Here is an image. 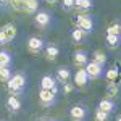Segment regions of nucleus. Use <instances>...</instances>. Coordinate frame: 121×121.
Returning <instances> with one entry per match:
<instances>
[{"mask_svg":"<svg viewBox=\"0 0 121 121\" xmlns=\"http://www.w3.org/2000/svg\"><path fill=\"white\" fill-rule=\"evenodd\" d=\"M52 121H55V120H52Z\"/></svg>","mask_w":121,"mask_h":121,"instance_id":"nucleus-34","label":"nucleus"},{"mask_svg":"<svg viewBox=\"0 0 121 121\" xmlns=\"http://www.w3.org/2000/svg\"><path fill=\"white\" fill-rule=\"evenodd\" d=\"M115 108V103H113V100L112 99H102L100 100V103H99V110H102V112H105V113H110Z\"/></svg>","mask_w":121,"mask_h":121,"instance_id":"nucleus-14","label":"nucleus"},{"mask_svg":"<svg viewBox=\"0 0 121 121\" xmlns=\"http://www.w3.org/2000/svg\"><path fill=\"white\" fill-rule=\"evenodd\" d=\"M3 32H5V37H7V40H13V39L16 37V28L13 26V24H7V26H3Z\"/></svg>","mask_w":121,"mask_h":121,"instance_id":"nucleus-15","label":"nucleus"},{"mask_svg":"<svg viewBox=\"0 0 121 121\" xmlns=\"http://www.w3.org/2000/svg\"><path fill=\"white\" fill-rule=\"evenodd\" d=\"M60 55V48L55 45V44H48V45L45 47V56L47 60H50V61H53V60H56V56Z\"/></svg>","mask_w":121,"mask_h":121,"instance_id":"nucleus-12","label":"nucleus"},{"mask_svg":"<svg viewBox=\"0 0 121 121\" xmlns=\"http://www.w3.org/2000/svg\"><path fill=\"white\" fill-rule=\"evenodd\" d=\"M23 5H24V10H26V13H34V11H37V0H23Z\"/></svg>","mask_w":121,"mask_h":121,"instance_id":"nucleus-16","label":"nucleus"},{"mask_svg":"<svg viewBox=\"0 0 121 121\" xmlns=\"http://www.w3.org/2000/svg\"><path fill=\"white\" fill-rule=\"evenodd\" d=\"M118 78V69H116V66H113L108 69V73H107V79L110 81V82H115V79Z\"/></svg>","mask_w":121,"mask_h":121,"instance_id":"nucleus-25","label":"nucleus"},{"mask_svg":"<svg viewBox=\"0 0 121 121\" xmlns=\"http://www.w3.org/2000/svg\"><path fill=\"white\" fill-rule=\"evenodd\" d=\"M61 7H63L65 11L73 10V8H74V0H63V2H61Z\"/></svg>","mask_w":121,"mask_h":121,"instance_id":"nucleus-27","label":"nucleus"},{"mask_svg":"<svg viewBox=\"0 0 121 121\" xmlns=\"http://www.w3.org/2000/svg\"><path fill=\"white\" fill-rule=\"evenodd\" d=\"M71 39H73L74 42H81V40L84 39V32H82L79 28L73 29V31H71Z\"/></svg>","mask_w":121,"mask_h":121,"instance_id":"nucleus-24","label":"nucleus"},{"mask_svg":"<svg viewBox=\"0 0 121 121\" xmlns=\"http://www.w3.org/2000/svg\"><path fill=\"white\" fill-rule=\"evenodd\" d=\"M47 2H50V3H55V2H58V0H47Z\"/></svg>","mask_w":121,"mask_h":121,"instance_id":"nucleus-30","label":"nucleus"},{"mask_svg":"<svg viewBox=\"0 0 121 121\" xmlns=\"http://www.w3.org/2000/svg\"><path fill=\"white\" fill-rule=\"evenodd\" d=\"M42 47H44V40L37 36H32V37H29L28 40V50L31 53H39L40 50H42Z\"/></svg>","mask_w":121,"mask_h":121,"instance_id":"nucleus-6","label":"nucleus"},{"mask_svg":"<svg viewBox=\"0 0 121 121\" xmlns=\"http://www.w3.org/2000/svg\"><path fill=\"white\" fill-rule=\"evenodd\" d=\"M84 69H86V73L89 76V79H99L103 74V66L97 65L95 61H89L87 65L84 66Z\"/></svg>","mask_w":121,"mask_h":121,"instance_id":"nucleus-3","label":"nucleus"},{"mask_svg":"<svg viewBox=\"0 0 121 121\" xmlns=\"http://www.w3.org/2000/svg\"><path fill=\"white\" fill-rule=\"evenodd\" d=\"M10 63H11L10 53L5 50H0V66H10Z\"/></svg>","mask_w":121,"mask_h":121,"instance_id":"nucleus-22","label":"nucleus"},{"mask_svg":"<svg viewBox=\"0 0 121 121\" xmlns=\"http://www.w3.org/2000/svg\"><path fill=\"white\" fill-rule=\"evenodd\" d=\"M116 121H121V116H118V118H116Z\"/></svg>","mask_w":121,"mask_h":121,"instance_id":"nucleus-31","label":"nucleus"},{"mask_svg":"<svg viewBox=\"0 0 121 121\" xmlns=\"http://www.w3.org/2000/svg\"><path fill=\"white\" fill-rule=\"evenodd\" d=\"M24 86H26V76L23 74V73H16V74H13L10 78V81L7 82V87H8V91L11 95H15V94H21L24 91Z\"/></svg>","mask_w":121,"mask_h":121,"instance_id":"nucleus-1","label":"nucleus"},{"mask_svg":"<svg viewBox=\"0 0 121 121\" xmlns=\"http://www.w3.org/2000/svg\"><path fill=\"white\" fill-rule=\"evenodd\" d=\"M73 61H74V65L78 66V68H82V66H86L87 63H89V56H87L86 52L78 50V52L74 53V56H73Z\"/></svg>","mask_w":121,"mask_h":121,"instance_id":"nucleus-10","label":"nucleus"},{"mask_svg":"<svg viewBox=\"0 0 121 121\" xmlns=\"http://www.w3.org/2000/svg\"><path fill=\"white\" fill-rule=\"evenodd\" d=\"M73 89H74V86L69 82H65V86H63V91H65V94H71L73 92Z\"/></svg>","mask_w":121,"mask_h":121,"instance_id":"nucleus-28","label":"nucleus"},{"mask_svg":"<svg viewBox=\"0 0 121 121\" xmlns=\"http://www.w3.org/2000/svg\"><path fill=\"white\" fill-rule=\"evenodd\" d=\"M50 21H52V18H50V15L47 13V11H39V13H36V24H37L39 28H47L48 24H50Z\"/></svg>","mask_w":121,"mask_h":121,"instance_id":"nucleus-9","label":"nucleus"},{"mask_svg":"<svg viewBox=\"0 0 121 121\" xmlns=\"http://www.w3.org/2000/svg\"><path fill=\"white\" fill-rule=\"evenodd\" d=\"M107 120H108V113H105V112L97 108V112H95V121H107Z\"/></svg>","mask_w":121,"mask_h":121,"instance_id":"nucleus-26","label":"nucleus"},{"mask_svg":"<svg viewBox=\"0 0 121 121\" xmlns=\"http://www.w3.org/2000/svg\"><path fill=\"white\" fill-rule=\"evenodd\" d=\"M92 61H95L97 65L103 66L105 63H107V55H105L103 52H100V50H97V52L94 53V58H92Z\"/></svg>","mask_w":121,"mask_h":121,"instance_id":"nucleus-18","label":"nucleus"},{"mask_svg":"<svg viewBox=\"0 0 121 121\" xmlns=\"http://www.w3.org/2000/svg\"><path fill=\"white\" fill-rule=\"evenodd\" d=\"M56 78H58V81H61L63 84L68 82L69 78H71V71H69V68H66V66H60V68L56 69Z\"/></svg>","mask_w":121,"mask_h":121,"instance_id":"nucleus-13","label":"nucleus"},{"mask_svg":"<svg viewBox=\"0 0 121 121\" xmlns=\"http://www.w3.org/2000/svg\"><path fill=\"white\" fill-rule=\"evenodd\" d=\"M39 121H48V120H39Z\"/></svg>","mask_w":121,"mask_h":121,"instance_id":"nucleus-32","label":"nucleus"},{"mask_svg":"<svg viewBox=\"0 0 121 121\" xmlns=\"http://www.w3.org/2000/svg\"><path fill=\"white\" fill-rule=\"evenodd\" d=\"M76 24H78V28L81 29L84 34L92 32V29H94V21H92V18L87 16V15H81V16H78Z\"/></svg>","mask_w":121,"mask_h":121,"instance_id":"nucleus-2","label":"nucleus"},{"mask_svg":"<svg viewBox=\"0 0 121 121\" xmlns=\"http://www.w3.org/2000/svg\"><path fill=\"white\" fill-rule=\"evenodd\" d=\"M87 82H89V76L86 73V69H84V68H79V69L76 71V74H74V84L78 87H84Z\"/></svg>","mask_w":121,"mask_h":121,"instance_id":"nucleus-8","label":"nucleus"},{"mask_svg":"<svg viewBox=\"0 0 121 121\" xmlns=\"http://www.w3.org/2000/svg\"><path fill=\"white\" fill-rule=\"evenodd\" d=\"M0 2H5V0H0Z\"/></svg>","mask_w":121,"mask_h":121,"instance_id":"nucleus-33","label":"nucleus"},{"mask_svg":"<svg viewBox=\"0 0 121 121\" xmlns=\"http://www.w3.org/2000/svg\"><path fill=\"white\" fill-rule=\"evenodd\" d=\"M10 78H11V69H10V66H0V81L8 82Z\"/></svg>","mask_w":121,"mask_h":121,"instance_id":"nucleus-21","label":"nucleus"},{"mask_svg":"<svg viewBox=\"0 0 121 121\" xmlns=\"http://www.w3.org/2000/svg\"><path fill=\"white\" fill-rule=\"evenodd\" d=\"M86 108H84L82 105H74V107H71V110H69V118L73 121H82L86 118Z\"/></svg>","mask_w":121,"mask_h":121,"instance_id":"nucleus-7","label":"nucleus"},{"mask_svg":"<svg viewBox=\"0 0 121 121\" xmlns=\"http://www.w3.org/2000/svg\"><path fill=\"white\" fill-rule=\"evenodd\" d=\"M39 102L42 107H50L52 103L55 102V94L52 91H45V89H40L39 91Z\"/></svg>","mask_w":121,"mask_h":121,"instance_id":"nucleus-4","label":"nucleus"},{"mask_svg":"<svg viewBox=\"0 0 121 121\" xmlns=\"http://www.w3.org/2000/svg\"><path fill=\"white\" fill-rule=\"evenodd\" d=\"M107 45L110 48H116L120 45V36H113V34H107Z\"/></svg>","mask_w":121,"mask_h":121,"instance_id":"nucleus-20","label":"nucleus"},{"mask_svg":"<svg viewBox=\"0 0 121 121\" xmlns=\"http://www.w3.org/2000/svg\"><path fill=\"white\" fill-rule=\"evenodd\" d=\"M74 8H78V10L92 8V0H74Z\"/></svg>","mask_w":121,"mask_h":121,"instance_id":"nucleus-17","label":"nucleus"},{"mask_svg":"<svg viewBox=\"0 0 121 121\" xmlns=\"http://www.w3.org/2000/svg\"><path fill=\"white\" fill-rule=\"evenodd\" d=\"M8 40L5 37V32H3V29H0V44H7Z\"/></svg>","mask_w":121,"mask_h":121,"instance_id":"nucleus-29","label":"nucleus"},{"mask_svg":"<svg viewBox=\"0 0 121 121\" xmlns=\"http://www.w3.org/2000/svg\"><path fill=\"white\" fill-rule=\"evenodd\" d=\"M120 92V87L116 86V82H110L107 86V95H108V99H113V97H116Z\"/></svg>","mask_w":121,"mask_h":121,"instance_id":"nucleus-19","label":"nucleus"},{"mask_svg":"<svg viewBox=\"0 0 121 121\" xmlns=\"http://www.w3.org/2000/svg\"><path fill=\"white\" fill-rule=\"evenodd\" d=\"M40 89H45V91H52L53 94H56V82H55V78L50 74H45L42 79H40Z\"/></svg>","mask_w":121,"mask_h":121,"instance_id":"nucleus-5","label":"nucleus"},{"mask_svg":"<svg viewBox=\"0 0 121 121\" xmlns=\"http://www.w3.org/2000/svg\"><path fill=\"white\" fill-rule=\"evenodd\" d=\"M107 34H113V36H120L121 34V24L120 23H113L112 26H108Z\"/></svg>","mask_w":121,"mask_h":121,"instance_id":"nucleus-23","label":"nucleus"},{"mask_svg":"<svg viewBox=\"0 0 121 121\" xmlns=\"http://www.w3.org/2000/svg\"><path fill=\"white\" fill-rule=\"evenodd\" d=\"M7 108L13 113L19 112L21 110V100H19L16 95H10L8 99H7Z\"/></svg>","mask_w":121,"mask_h":121,"instance_id":"nucleus-11","label":"nucleus"}]
</instances>
